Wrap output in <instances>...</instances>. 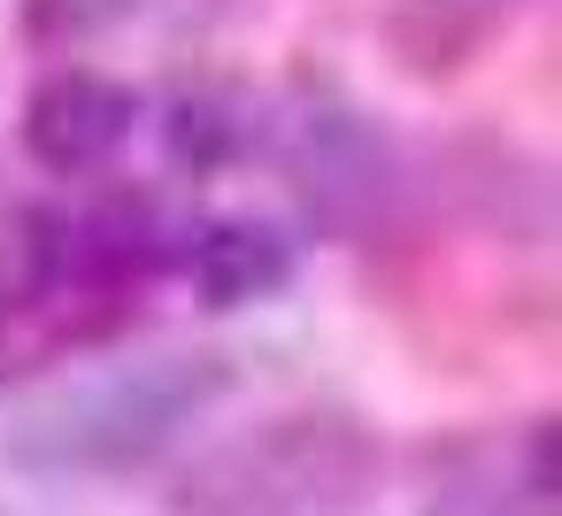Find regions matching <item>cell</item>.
I'll use <instances>...</instances> for the list:
<instances>
[{
  "label": "cell",
  "instance_id": "3957f363",
  "mask_svg": "<svg viewBox=\"0 0 562 516\" xmlns=\"http://www.w3.org/2000/svg\"><path fill=\"white\" fill-rule=\"evenodd\" d=\"M132 116H139V101H132L116 78L70 70V78H47V86L32 93V109H24V147H32L47 170L78 178V170H101V162L132 139Z\"/></svg>",
  "mask_w": 562,
  "mask_h": 516
},
{
  "label": "cell",
  "instance_id": "6da1fadb",
  "mask_svg": "<svg viewBox=\"0 0 562 516\" xmlns=\"http://www.w3.org/2000/svg\"><path fill=\"white\" fill-rule=\"evenodd\" d=\"M216 393H224L216 355L155 347V355H124V362L40 385L9 416L0 447H9L16 470H40V478H124L170 455L216 408Z\"/></svg>",
  "mask_w": 562,
  "mask_h": 516
},
{
  "label": "cell",
  "instance_id": "277c9868",
  "mask_svg": "<svg viewBox=\"0 0 562 516\" xmlns=\"http://www.w3.org/2000/svg\"><path fill=\"white\" fill-rule=\"evenodd\" d=\"M385 139H370V124L362 116H347V109H316L308 124H301V139H293V186H301V201L324 216V224H339V232H355L362 216H378V201H385Z\"/></svg>",
  "mask_w": 562,
  "mask_h": 516
},
{
  "label": "cell",
  "instance_id": "7a4b0ae2",
  "mask_svg": "<svg viewBox=\"0 0 562 516\" xmlns=\"http://www.w3.org/2000/svg\"><path fill=\"white\" fill-rule=\"evenodd\" d=\"M370 478V447L331 416H285L262 439H239L193 485L201 516H339Z\"/></svg>",
  "mask_w": 562,
  "mask_h": 516
},
{
  "label": "cell",
  "instance_id": "5b68a950",
  "mask_svg": "<svg viewBox=\"0 0 562 516\" xmlns=\"http://www.w3.org/2000/svg\"><path fill=\"white\" fill-rule=\"evenodd\" d=\"M193 285L209 293V309H239V301H270L285 278H293V255L278 232L262 224H209L186 255Z\"/></svg>",
  "mask_w": 562,
  "mask_h": 516
}]
</instances>
